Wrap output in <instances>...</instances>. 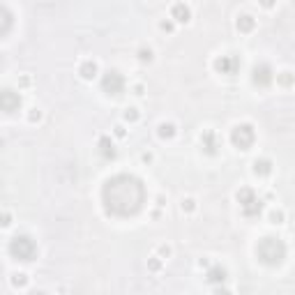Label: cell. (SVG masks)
<instances>
[{
  "label": "cell",
  "instance_id": "obj_1",
  "mask_svg": "<svg viewBox=\"0 0 295 295\" xmlns=\"http://www.w3.org/2000/svg\"><path fill=\"white\" fill-rule=\"evenodd\" d=\"M148 203L145 182L134 173H115L102 185V208L109 217L129 219L136 217Z\"/></svg>",
  "mask_w": 295,
  "mask_h": 295
},
{
  "label": "cell",
  "instance_id": "obj_2",
  "mask_svg": "<svg viewBox=\"0 0 295 295\" xmlns=\"http://www.w3.org/2000/svg\"><path fill=\"white\" fill-rule=\"evenodd\" d=\"M286 256H288V247L277 235H265L256 242V258L268 268H279L286 260Z\"/></svg>",
  "mask_w": 295,
  "mask_h": 295
},
{
  "label": "cell",
  "instance_id": "obj_3",
  "mask_svg": "<svg viewBox=\"0 0 295 295\" xmlns=\"http://www.w3.org/2000/svg\"><path fill=\"white\" fill-rule=\"evenodd\" d=\"M7 251L19 263H32L37 258V254H40L37 242L32 240L30 235H14L10 240V245H7Z\"/></svg>",
  "mask_w": 295,
  "mask_h": 295
},
{
  "label": "cell",
  "instance_id": "obj_4",
  "mask_svg": "<svg viewBox=\"0 0 295 295\" xmlns=\"http://www.w3.org/2000/svg\"><path fill=\"white\" fill-rule=\"evenodd\" d=\"M254 143H256V129L251 122H238L231 129V145H233L235 150L247 152L254 148Z\"/></svg>",
  "mask_w": 295,
  "mask_h": 295
},
{
  "label": "cell",
  "instance_id": "obj_5",
  "mask_svg": "<svg viewBox=\"0 0 295 295\" xmlns=\"http://www.w3.org/2000/svg\"><path fill=\"white\" fill-rule=\"evenodd\" d=\"M125 88H127V81L118 70H109L102 76V92L106 97H113L115 100V97H120L125 92Z\"/></svg>",
  "mask_w": 295,
  "mask_h": 295
},
{
  "label": "cell",
  "instance_id": "obj_6",
  "mask_svg": "<svg viewBox=\"0 0 295 295\" xmlns=\"http://www.w3.org/2000/svg\"><path fill=\"white\" fill-rule=\"evenodd\" d=\"M251 83L256 88H270L275 83V70L270 62H256L251 67Z\"/></svg>",
  "mask_w": 295,
  "mask_h": 295
},
{
  "label": "cell",
  "instance_id": "obj_7",
  "mask_svg": "<svg viewBox=\"0 0 295 295\" xmlns=\"http://www.w3.org/2000/svg\"><path fill=\"white\" fill-rule=\"evenodd\" d=\"M199 145H201V152L208 157H217L219 155V148H221V141L217 136L215 129H203L199 134Z\"/></svg>",
  "mask_w": 295,
  "mask_h": 295
},
{
  "label": "cell",
  "instance_id": "obj_8",
  "mask_svg": "<svg viewBox=\"0 0 295 295\" xmlns=\"http://www.w3.org/2000/svg\"><path fill=\"white\" fill-rule=\"evenodd\" d=\"M212 67H215V72H217V74L233 76L235 72L240 70V58H238V55H231V53L217 55L215 60H212Z\"/></svg>",
  "mask_w": 295,
  "mask_h": 295
},
{
  "label": "cell",
  "instance_id": "obj_9",
  "mask_svg": "<svg viewBox=\"0 0 295 295\" xmlns=\"http://www.w3.org/2000/svg\"><path fill=\"white\" fill-rule=\"evenodd\" d=\"M21 106H23V100H21V95L16 90L5 88L0 92V111L5 115H14L16 111H21Z\"/></svg>",
  "mask_w": 295,
  "mask_h": 295
},
{
  "label": "cell",
  "instance_id": "obj_10",
  "mask_svg": "<svg viewBox=\"0 0 295 295\" xmlns=\"http://www.w3.org/2000/svg\"><path fill=\"white\" fill-rule=\"evenodd\" d=\"M251 173H254L258 180H268V178L275 173V161H272L270 157H258V159H254V164H251Z\"/></svg>",
  "mask_w": 295,
  "mask_h": 295
},
{
  "label": "cell",
  "instance_id": "obj_11",
  "mask_svg": "<svg viewBox=\"0 0 295 295\" xmlns=\"http://www.w3.org/2000/svg\"><path fill=\"white\" fill-rule=\"evenodd\" d=\"M97 152H100V157L106 161H113L115 157H118V148H115V143L111 141V136H100V139H97Z\"/></svg>",
  "mask_w": 295,
  "mask_h": 295
},
{
  "label": "cell",
  "instance_id": "obj_12",
  "mask_svg": "<svg viewBox=\"0 0 295 295\" xmlns=\"http://www.w3.org/2000/svg\"><path fill=\"white\" fill-rule=\"evenodd\" d=\"M226 279H228V270H226L224 265H210L205 270V281L212 286H221Z\"/></svg>",
  "mask_w": 295,
  "mask_h": 295
},
{
  "label": "cell",
  "instance_id": "obj_13",
  "mask_svg": "<svg viewBox=\"0 0 295 295\" xmlns=\"http://www.w3.org/2000/svg\"><path fill=\"white\" fill-rule=\"evenodd\" d=\"M171 19H173L175 23L187 25L191 21V7L187 5V3H173V7H171Z\"/></svg>",
  "mask_w": 295,
  "mask_h": 295
},
{
  "label": "cell",
  "instance_id": "obj_14",
  "mask_svg": "<svg viewBox=\"0 0 295 295\" xmlns=\"http://www.w3.org/2000/svg\"><path fill=\"white\" fill-rule=\"evenodd\" d=\"M235 30L240 32V35H251L256 30V19L251 14H238V19H235Z\"/></svg>",
  "mask_w": 295,
  "mask_h": 295
},
{
  "label": "cell",
  "instance_id": "obj_15",
  "mask_svg": "<svg viewBox=\"0 0 295 295\" xmlns=\"http://www.w3.org/2000/svg\"><path fill=\"white\" fill-rule=\"evenodd\" d=\"M79 76L83 81H95L100 76V62L97 60H83L79 65Z\"/></svg>",
  "mask_w": 295,
  "mask_h": 295
},
{
  "label": "cell",
  "instance_id": "obj_16",
  "mask_svg": "<svg viewBox=\"0 0 295 295\" xmlns=\"http://www.w3.org/2000/svg\"><path fill=\"white\" fill-rule=\"evenodd\" d=\"M263 208H265L263 199H254L251 203H247L245 208H240V210H242V215H245L247 219H256V217L263 215Z\"/></svg>",
  "mask_w": 295,
  "mask_h": 295
},
{
  "label": "cell",
  "instance_id": "obj_17",
  "mask_svg": "<svg viewBox=\"0 0 295 295\" xmlns=\"http://www.w3.org/2000/svg\"><path fill=\"white\" fill-rule=\"evenodd\" d=\"M157 136H159L161 141H173L175 136H178V127H175V122H159L157 125Z\"/></svg>",
  "mask_w": 295,
  "mask_h": 295
},
{
  "label": "cell",
  "instance_id": "obj_18",
  "mask_svg": "<svg viewBox=\"0 0 295 295\" xmlns=\"http://www.w3.org/2000/svg\"><path fill=\"white\" fill-rule=\"evenodd\" d=\"M254 199H258V194H256L251 187H240V189L235 191V201L240 203V208H245L247 203H251Z\"/></svg>",
  "mask_w": 295,
  "mask_h": 295
},
{
  "label": "cell",
  "instance_id": "obj_19",
  "mask_svg": "<svg viewBox=\"0 0 295 295\" xmlns=\"http://www.w3.org/2000/svg\"><path fill=\"white\" fill-rule=\"evenodd\" d=\"M0 14H3V37H7L12 32V25H14V14H12V10L7 5H3V10H0Z\"/></svg>",
  "mask_w": 295,
  "mask_h": 295
},
{
  "label": "cell",
  "instance_id": "obj_20",
  "mask_svg": "<svg viewBox=\"0 0 295 295\" xmlns=\"http://www.w3.org/2000/svg\"><path fill=\"white\" fill-rule=\"evenodd\" d=\"M10 284L14 290H25L28 284H30V277L25 275V272H14V275L10 277Z\"/></svg>",
  "mask_w": 295,
  "mask_h": 295
},
{
  "label": "cell",
  "instance_id": "obj_21",
  "mask_svg": "<svg viewBox=\"0 0 295 295\" xmlns=\"http://www.w3.org/2000/svg\"><path fill=\"white\" fill-rule=\"evenodd\" d=\"M136 60H139L141 65H152V62H155V49L141 46V49L136 51Z\"/></svg>",
  "mask_w": 295,
  "mask_h": 295
},
{
  "label": "cell",
  "instance_id": "obj_22",
  "mask_svg": "<svg viewBox=\"0 0 295 295\" xmlns=\"http://www.w3.org/2000/svg\"><path fill=\"white\" fill-rule=\"evenodd\" d=\"M275 79H277V85H279V88H293V85H295V74L290 70L279 72Z\"/></svg>",
  "mask_w": 295,
  "mask_h": 295
},
{
  "label": "cell",
  "instance_id": "obj_23",
  "mask_svg": "<svg viewBox=\"0 0 295 295\" xmlns=\"http://www.w3.org/2000/svg\"><path fill=\"white\" fill-rule=\"evenodd\" d=\"M268 221H270L272 226L286 224V210L284 208H272V210H268Z\"/></svg>",
  "mask_w": 295,
  "mask_h": 295
},
{
  "label": "cell",
  "instance_id": "obj_24",
  "mask_svg": "<svg viewBox=\"0 0 295 295\" xmlns=\"http://www.w3.org/2000/svg\"><path fill=\"white\" fill-rule=\"evenodd\" d=\"M196 210H199V201H196L194 196H185V199L180 201V212H182V215H194Z\"/></svg>",
  "mask_w": 295,
  "mask_h": 295
},
{
  "label": "cell",
  "instance_id": "obj_25",
  "mask_svg": "<svg viewBox=\"0 0 295 295\" xmlns=\"http://www.w3.org/2000/svg\"><path fill=\"white\" fill-rule=\"evenodd\" d=\"M161 270H164V258H161L159 254L150 256V258H148V272H152V275H159Z\"/></svg>",
  "mask_w": 295,
  "mask_h": 295
},
{
  "label": "cell",
  "instance_id": "obj_26",
  "mask_svg": "<svg viewBox=\"0 0 295 295\" xmlns=\"http://www.w3.org/2000/svg\"><path fill=\"white\" fill-rule=\"evenodd\" d=\"M122 120L129 122V125H134V122L141 120V111L136 109V106H127V109L122 111Z\"/></svg>",
  "mask_w": 295,
  "mask_h": 295
},
{
  "label": "cell",
  "instance_id": "obj_27",
  "mask_svg": "<svg viewBox=\"0 0 295 295\" xmlns=\"http://www.w3.org/2000/svg\"><path fill=\"white\" fill-rule=\"evenodd\" d=\"M25 120L30 122V125H40V122L44 120V111L37 109V106H35V109H30L28 113H25Z\"/></svg>",
  "mask_w": 295,
  "mask_h": 295
},
{
  "label": "cell",
  "instance_id": "obj_28",
  "mask_svg": "<svg viewBox=\"0 0 295 295\" xmlns=\"http://www.w3.org/2000/svg\"><path fill=\"white\" fill-rule=\"evenodd\" d=\"M16 85H19V90H28V88H32V76L30 74H19Z\"/></svg>",
  "mask_w": 295,
  "mask_h": 295
},
{
  "label": "cell",
  "instance_id": "obj_29",
  "mask_svg": "<svg viewBox=\"0 0 295 295\" xmlns=\"http://www.w3.org/2000/svg\"><path fill=\"white\" fill-rule=\"evenodd\" d=\"M159 30L166 32V35H171V32L175 30V21L173 19H161L159 21Z\"/></svg>",
  "mask_w": 295,
  "mask_h": 295
},
{
  "label": "cell",
  "instance_id": "obj_30",
  "mask_svg": "<svg viewBox=\"0 0 295 295\" xmlns=\"http://www.w3.org/2000/svg\"><path fill=\"white\" fill-rule=\"evenodd\" d=\"M157 254L166 260V258H171V256H173V247H171V245H159V247H157Z\"/></svg>",
  "mask_w": 295,
  "mask_h": 295
},
{
  "label": "cell",
  "instance_id": "obj_31",
  "mask_svg": "<svg viewBox=\"0 0 295 295\" xmlns=\"http://www.w3.org/2000/svg\"><path fill=\"white\" fill-rule=\"evenodd\" d=\"M113 136H115V139H127V127L125 125H115L113 127Z\"/></svg>",
  "mask_w": 295,
  "mask_h": 295
},
{
  "label": "cell",
  "instance_id": "obj_32",
  "mask_svg": "<svg viewBox=\"0 0 295 295\" xmlns=\"http://www.w3.org/2000/svg\"><path fill=\"white\" fill-rule=\"evenodd\" d=\"M141 161H143V164H152V161H155V152L143 150V152H141Z\"/></svg>",
  "mask_w": 295,
  "mask_h": 295
},
{
  "label": "cell",
  "instance_id": "obj_33",
  "mask_svg": "<svg viewBox=\"0 0 295 295\" xmlns=\"http://www.w3.org/2000/svg\"><path fill=\"white\" fill-rule=\"evenodd\" d=\"M132 92H134L136 97H143L145 95V85L143 83H134V85H132Z\"/></svg>",
  "mask_w": 295,
  "mask_h": 295
},
{
  "label": "cell",
  "instance_id": "obj_34",
  "mask_svg": "<svg viewBox=\"0 0 295 295\" xmlns=\"http://www.w3.org/2000/svg\"><path fill=\"white\" fill-rule=\"evenodd\" d=\"M12 226V215L10 212H3V228H10Z\"/></svg>",
  "mask_w": 295,
  "mask_h": 295
},
{
  "label": "cell",
  "instance_id": "obj_35",
  "mask_svg": "<svg viewBox=\"0 0 295 295\" xmlns=\"http://www.w3.org/2000/svg\"><path fill=\"white\" fill-rule=\"evenodd\" d=\"M210 258H199V268H201V270H208V268H210Z\"/></svg>",
  "mask_w": 295,
  "mask_h": 295
},
{
  "label": "cell",
  "instance_id": "obj_36",
  "mask_svg": "<svg viewBox=\"0 0 295 295\" xmlns=\"http://www.w3.org/2000/svg\"><path fill=\"white\" fill-rule=\"evenodd\" d=\"M260 5H263L265 10H272V7L277 5V0H260Z\"/></svg>",
  "mask_w": 295,
  "mask_h": 295
}]
</instances>
